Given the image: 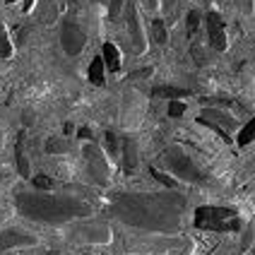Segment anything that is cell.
Wrapping results in <instances>:
<instances>
[{
  "label": "cell",
  "mask_w": 255,
  "mask_h": 255,
  "mask_svg": "<svg viewBox=\"0 0 255 255\" xmlns=\"http://www.w3.org/2000/svg\"><path fill=\"white\" fill-rule=\"evenodd\" d=\"M185 205L178 193H126L114 200L111 212L128 227L173 234L181 229Z\"/></svg>",
  "instance_id": "cell-1"
},
{
  "label": "cell",
  "mask_w": 255,
  "mask_h": 255,
  "mask_svg": "<svg viewBox=\"0 0 255 255\" xmlns=\"http://www.w3.org/2000/svg\"><path fill=\"white\" fill-rule=\"evenodd\" d=\"M17 210L27 219L46 222V224L70 222L75 217H87L92 212V207L80 198H72V195H39V193H19L17 195Z\"/></svg>",
  "instance_id": "cell-2"
},
{
  "label": "cell",
  "mask_w": 255,
  "mask_h": 255,
  "mask_svg": "<svg viewBox=\"0 0 255 255\" xmlns=\"http://www.w3.org/2000/svg\"><path fill=\"white\" fill-rule=\"evenodd\" d=\"M195 227L212 229V231H236V229H241V219L229 207L202 205L195 210Z\"/></svg>",
  "instance_id": "cell-3"
},
{
  "label": "cell",
  "mask_w": 255,
  "mask_h": 255,
  "mask_svg": "<svg viewBox=\"0 0 255 255\" xmlns=\"http://www.w3.org/2000/svg\"><path fill=\"white\" fill-rule=\"evenodd\" d=\"M166 164H169V169L178 176V178H183V181H193V183H202L205 178H207V173L200 169L198 164L190 159V156L185 154L181 147H171L169 152H166Z\"/></svg>",
  "instance_id": "cell-4"
},
{
  "label": "cell",
  "mask_w": 255,
  "mask_h": 255,
  "mask_svg": "<svg viewBox=\"0 0 255 255\" xmlns=\"http://www.w3.org/2000/svg\"><path fill=\"white\" fill-rule=\"evenodd\" d=\"M85 164L89 176L97 181V185H106L111 178V169H109V161L106 156L101 154V149H97V144H87L85 147Z\"/></svg>",
  "instance_id": "cell-5"
},
{
  "label": "cell",
  "mask_w": 255,
  "mask_h": 255,
  "mask_svg": "<svg viewBox=\"0 0 255 255\" xmlns=\"http://www.w3.org/2000/svg\"><path fill=\"white\" fill-rule=\"evenodd\" d=\"M200 123H202V126H207V128H212L214 132H217L224 142H231V135H229L224 128H236L239 126V123H236V118H231L229 114L219 111V109H205L202 116H200Z\"/></svg>",
  "instance_id": "cell-6"
},
{
  "label": "cell",
  "mask_w": 255,
  "mask_h": 255,
  "mask_svg": "<svg viewBox=\"0 0 255 255\" xmlns=\"http://www.w3.org/2000/svg\"><path fill=\"white\" fill-rule=\"evenodd\" d=\"M60 43H63V51L68 56H77L87 43V34L82 31L80 24L75 22H65L63 24V31H60Z\"/></svg>",
  "instance_id": "cell-7"
},
{
  "label": "cell",
  "mask_w": 255,
  "mask_h": 255,
  "mask_svg": "<svg viewBox=\"0 0 255 255\" xmlns=\"http://www.w3.org/2000/svg\"><path fill=\"white\" fill-rule=\"evenodd\" d=\"M207 36H210V46L214 51H227V31H224V22L217 12L207 14Z\"/></svg>",
  "instance_id": "cell-8"
},
{
  "label": "cell",
  "mask_w": 255,
  "mask_h": 255,
  "mask_svg": "<svg viewBox=\"0 0 255 255\" xmlns=\"http://www.w3.org/2000/svg\"><path fill=\"white\" fill-rule=\"evenodd\" d=\"M36 239L27 234V231H19V229H7V231H0V251H7L14 246H34Z\"/></svg>",
  "instance_id": "cell-9"
},
{
  "label": "cell",
  "mask_w": 255,
  "mask_h": 255,
  "mask_svg": "<svg viewBox=\"0 0 255 255\" xmlns=\"http://www.w3.org/2000/svg\"><path fill=\"white\" fill-rule=\"evenodd\" d=\"M128 27H130V34H132V41H135V51L142 53L144 51V36L140 31V17H137V10L132 5H128Z\"/></svg>",
  "instance_id": "cell-10"
},
{
  "label": "cell",
  "mask_w": 255,
  "mask_h": 255,
  "mask_svg": "<svg viewBox=\"0 0 255 255\" xmlns=\"http://www.w3.org/2000/svg\"><path fill=\"white\" fill-rule=\"evenodd\" d=\"M121 152H123V166H126V173H132L137 169V144L132 137H126L121 142Z\"/></svg>",
  "instance_id": "cell-11"
},
{
  "label": "cell",
  "mask_w": 255,
  "mask_h": 255,
  "mask_svg": "<svg viewBox=\"0 0 255 255\" xmlns=\"http://www.w3.org/2000/svg\"><path fill=\"white\" fill-rule=\"evenodd\" d=\"M104 63L111 72L121 70V53H118L116 43H104Z\"/></svg>",
  "instance_id": "cell-12"
},
{
  "label": "cell",
  "mask_w": 255,
  "mask_h": 255,
  "mask_svg": "<svg viewBox=\"0 0 255 255\" xmlns=\"http://www.w3.org/2000/svg\"><path fill=\"white\" fill-rule=\"evenodd\" d=\"M14 156H17V171H19V176H29V159L24 154V144L22 140H17V147H14Z\"/></svg>",
  "instance_id": "cell-13"
},
{
  "label": "cell",
  "mask_w": 255,
  "mask_h": 255,
  "mask_svg": "<svg viewBox=\"0 0 255 255\" xmlns=\"http://www.w3.org/2000/svg\"><path fill=\"white\" fill-rule=\"evenodd\" d=\"M89 82L92 85H104V60L94 58L89 63Z\"/></svg>",
  "instance_id": "cell-14"
},
{
  "label": "cell",
  "mask_w": 255,
  "mask_h": 255,
  "mask_svg": "<svg viewBox=\"0 0 255 255\" xmlns=\"http://www.w3.org/2000/svg\"><path fill=\"white\" fill-rule=\"evenodd\" d=\"M255 140V116L248 121V126L241 128V132H239V137H236V142L241 144V147H246L248 142H253Z\"/></svg>",
  "instance_id": "cell-15"
},
{
  "label": "cell",
  "mask_w": 255,
  "mask_h": 255,
  "mask_svg": "<svg viewBox=\"0 0 255 255\" xmlns=\"http://www.w3.org/2000/svg\"><path fill=\"white\" fill-rule=\"evenodd\" d=\"M190 92H193V89H176V87H156L154 89V97H173V99H176V97H185V94H190Z\"/></svg>",
  "instance_id": "cell-16"
},
{
  "label": "cell",
  "mask_w": 255,
  "mask_h": 255,
  "mask_svg": "<svg viewBox=\"0 0 255 255\" xmlns=\"http://www.w3.org/2000/svg\"><path fill=\"white\" fill-rule=\"evenodd\" d=\"M0 56L2 58L12 56V43L7 39V29H5V24H0Z\"/></svg>",
  "instance_id": "cell-17"
},
{
  "label": "cell",
  "mask_w": 255,
  "mask_h": 255,
  "mask_svg": "<svg viewBox=\"0 0 255 255\" xmlns=\"http://www.w3.org/2000/svg\"><path fill=\"white\" fill-rule=\"evenodd\" d=\"M46 149H48L51 154H56V152H60V154H65V152L70 149V142H68V140H56V137H53V140H48V142H46Z\"/></svg>",
  "instance_id": "cell-18"
},
{
  "label": "cell",
  "mask_w": 255,
  "mask_h": 255,
  "mask_svg": "<svg viewBox=\"0 0 255 255\" xmlns=\"http://www.w3.org/2000/svg\"><path fill=\"white\" fill-rule=\"evenodd\" d=\"M152 36H154L156 43H166V29H164V22H161V19H154V22H152Z\"/></svg>",
  "instance_id": "cell-19"
},
{
  "label": "cell",
  "mask_w": 255,
  "mask_h": 255,
  "mask_svg": "<svg viewBox=\"0 0 255 255\" xmlns=\"http://www.w3.org/2000/svg\"><path fill=\"white\" fill-rule=\"evenodd\" d=\"M104 140H106V144H109V152H111V154H118V152H121V147H118V144H121V142L116 140V135L114 132H111V130H109V132H106V135H104Z\"/></svg>",
  "instance_id": "cell-20"
},
{
  "label": "cell",
  "mask_w": 255,
  "mask_h": 255,
  "mask_svg": "<svg viewBox=\"0 0 255 255\" xmlns=\"http://www.w3.org/2000/svg\"><path fill=\"white\" fill-rule=\"evenodd\" d=\"M34 185H36L39 190H51V188H53V181L41 173V176H34Z\"/></svg>",
  "instance_id": "cell-21"
},
{
  "label": "cell",
  "mask_w": 255,
  "mask_h": 255,
  "mask_svg": "<svg viewBox=\"0 0 255 255\" xmlns=\"http://www.w3.org/2000/svg\"><path fill=\"white\" fill-rule=\"evenodd\" d=\"M152 176H154V178L159 181V183L169 185V188H173V185H176V181H173L171 176H166V173H161V171H154V169H152Z\"/></svg>",
  "instance_id": "cell-22"
},
{
  "label": "cell",
  "mask_w": 255,
  "mask_h": 255,
  "mask_svg": "<svg viewBox=\"0 0 255 255\" xmlns=\"http://www.w3.org/2000/svg\"><path fill=\"white\" fill-rule=\"evenodd\" d=\"M183 111H185V106L181 101H173L169 106V116H183Z\"/></svg>",
  "instance_id": "cell-23"
},
{
  "label": "cell",
  "mask_w": 255,
  "mask_h": 255,
  "mask_svg": "<svg viewBox=\"0 0 255 255\" xmlns=\"http://www.w3.org/2000/svg\"><path fill=\"white\" fill-rule=\"evenodd\" d=\"M198 22H200L198 12H190V14H188V29H190V31H198Z\"/></svg>",
  "instance_id": "cell-24"
},
{
  "label": "cell",
  "mask_w": 255,
  "mask_h": 255,
  "mask_svg": "<svg viewBox=\"0 0 255 255\" xmlns=\"http://www.w3.org/2000/svg\"><path fill=\"white\" fill-rule=\"evenodd\" d=\"M80 137H92V132H89L87 128H82V130H80Z\"/></svg>",
  "instance_id": "cell-25"
},
{
  "label": "cell",
  "mask_w": 255,
  "mask_h": 255,
  "mask_svg": "<svg viewBox=\"0 0 255 255\" xmlns=\"http://www.w3.org/2000/svg\"><path fill=\"white\" fill-rule=\"evenodd\" d=\"M46 255H60V253H56V251H51V253H46Z\"/></svg>",
  "instance_id": "cell-26"
},
{
  "label": "cell",
  "mask_w": 255,
  "mask_h": 255,
  "mask_svg": "<svg viewBox=\"0 0 255 255\" xmlns=\"http://www.w3.org/2000/svg\"><path fill=\"white\" fill-rule=\"evenodd\" d=\"M7 2H14V0H7Z\"/></svg>",
  "instance_id": "cell-27"
},
{
  "label": "cell",
  "mask_w": 255,
  "mask_h": 255,
  "mask_svg": "<svg viewBox=\"0 0 255 255\" xmlns=\"http://www.w3.org/2000/svg\"><path fill=\"white\" fill-rule=\"evenodd\" d=\"M70 2H75V0H70Z\"/></svg>",
  "instance_id": "cell-28"
}]
</instances>
